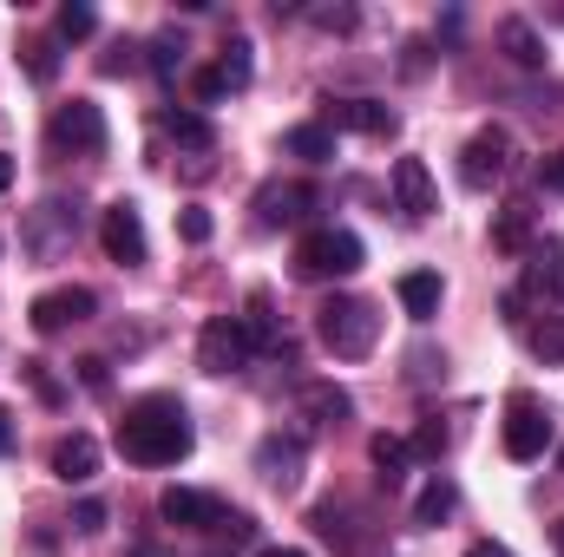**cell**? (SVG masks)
Returning <instances> with one entry per match:
<instances>
[{"mask_svg":"<svg viewBox=\"0 0 564 557\" xmlns=\"http://www.w3.org/2000/svg\"><path fill=\"white\" fill-rule=\"evenodd\" d=\"M112 446L126 452V466H177L197 446V433H191V419H184V407L171 394H144V401L126 407Z\"/></svg>","mask_w":564,"mask_h":557,"instance_id":"6da1fadb","label":"cell"},{"mask_svg":"<svg viewBox=\"0 0 564 557\" xmlns=\"http://www.w3.org/2000/svg\"><path fill=\"white\" fill-rule=\"evenodd\" d=\"M315 335H322V348H328L335 361H361V354H375V341H381V308H375L368 295H328V302L315 308Z\"/></svg>","mask_w":564,"mask_h":557,"instance_id":"7a4b0ae2","label":"cell"},{"mask_svg":"<svg viewBox=\"0 0 564 557\" xmlns=\"http://www.w3.org/2000/svg\"><path fill=\"white\" fill-rule=\"evenodd\" d=\"M361 270V237L328 223V230H308L295 243V276L302 282H335V276H355Z\"/></svg>","mask_w":564,"mask_h":557,"instance_id":"3957f363","label":"cell"},{"mask_svg":"<svg viewBox=\"0 0 564 557\" xmlns=\"http://www.w3.org/2000/svg\"><path fill=\"white\" fill-rule=\"evenodd\" d=\"M73 243H79V204L46 197L40 210H26V223H20V250H26L33 263H59Z\"/></svg>","mask_w":564,"mask_h":557,"instance_id":"277c9868","label":"cell"},{"mask_svg":"<svg viewBox=\"0 0 564 557\" xmlns=\"http://www.w3.org/2000/svg\"><path fill=\"white\" fill-rule=\"evenodd\" d=\"M106 112L93 106V99H66L53 119H46V144L59 151V157H99L106 151Z\"/></svg>","mask_w":564,"mask_h":557,"instance_id":"5b68a950","label":"cell"},{"mask_svg":"<svg viewBox=\"0 0 564 557\" xmlns=\"http://www.w3.org/2000/svg\"><path fill=\"white\" fill-rule=\"evenodd\" d=\"M250 354H257V341H250L243 315H210L204 321V335H197V368L204 374H243Z\"/></svg>","mask_w":564,"mask_h":557,"instance_id":"8992f818","label":"cell"},{"mask_svg":"<svg viewBox=\"0 0 564 557\" xmlns=\"http://www.w3.org/2000/svg\"><path fill=\"white\" fill-rule=\"evenodd\" d=\"M506 171H512V132L506 125H486V132L466 139V151H459V184L466 190H492V184H506Z\"/></svg>","mask_w":564,"mask_h":557,"instance_id":"52a82bcc","label":"cell"},{"mask_svg":"<svg viewBox=\"0 0 564 557\" xmlns=\"http://www.w3.org/2000/svg\"><path fill=\"white\" fill-rule=\"evenodd\" d=\"M93 315H99V295H93V288H46V295L26 302L33 335H66V328H79V321H93Z\"/></svg>","mask_w":564,"mask_h":557,"instance_id":"ba28073f","label":"cell"},{"mask_svg":"<svg viewBox=\"0 0 564 557\" xmlns=\"http://www.w3.org/2000/svg\"><path fill=\"white\" fill-rule=\"evenodd\" d=\"M545 446H552V419H545V407H539L532 394H512V401H506V459L532 466V459H545Z\"/></svg>","mask_w":564,"mask_h":557,"instance_id":"9c48e42d","label":"cell"},{"mask_svg":"<svg viewBox=\"0 0 564 557\" xmlns=\"http://www.w3.org/2000/svg\"><path fill=\"white\" fill-rule=\"evenodd\" d=\"M99 243H106V256H112L119 270H139L144 256H151V243H144V217H139L132 197L106 204V217H99Z\"/></svg>","mask_w":564,"mask_h":557,"instance_id":"30bf717a","label":"cell"},{"mask_svg":"<svg viewBox=\"0 0 564 557\" xmlns=\"http://www.w3.org/2000/svg\"><path fill=\"white\" fill-rule=\"evenodd\" d=\"M158 518L164 525H177V532H224V499L217 492H197V485H171L164 499H158Z\"/></svg>","mask_w":564,"mask_h":557,"instance_id":"8fae6325","label":"cell"},{"mask_svg":"<svg viewBox=\"0 0 564 557\" xmlns=\"http://www.w3.org/2000/svg\"><path fill=\"white\" fill-rule=\"evenodd\" d=\"M525 256H532V263H525V288H519V295H525V308H532V302L564 308V243H558V237H539Z\"/></svg>","mask_w":564,"mask_h":557,"instance_id":"7c38bea8","label":"cell"},{"mask_svg":"<svg viewBox=\"0 0 564 557\" xmlns=\"http://www.w3.org/2000/svg\"><path fill=\"white\" fill-rule=\"evenodd\" d=\"M322 125H328V132H361V139H394V132H401V119H394L381 99H328Z\"/></svg>","mask_w":564,"mask_h":557,"instance_id":"4fadbf2b","label":"cell"},{"mask_svg":"<svg viewBox=\"0 0 564 557\" xmlns=\"http://www.w3.org/2000/svg\"><path fill=\"white\" fill-rule=\"evenodd\" d=\"M302 459H308V439L302 433H270L257 446V472L276 485V492H295L302 485Z\"/></svg>","mask_w":564,"mask_h":557,"instance_id":"5bb4252c","label":"cell"},{"mask_svg":"<svg viewBox=\"0 0 564 557\" xmlns=\"http://www.w3.org/2000/svg\"><path fill=\"white\" fill-rule=\"evenodd\" d=\"M394 210H401L408 223H426V217L440 210V197H433V171H426V157H394Z\"/></svg>","mask_w":564,"mask_h":557,"instance_id":"9a60e30c","label":"cell"},{"mask_svg":"<svg viewBox=\"0 0 564 557\" xmlns=\"http://www.w3.org/2000/svg\"><path fill=\"white\" fill-rule=\"evenodd\" d=\"M53 479H66V485H86V479H99V439L93 433H66V439H53Z\"/></svg>","mask_w":564,"mask_h":557,"instance_id":"2e32d148","label":"cell"},{"mask_svg":"<svg viewBox=\"0 0 564 557\" xmlns=\"http://www.w3.org/2000/svg\"><path fill=\"white\" fill-rule=\"evenodd\" d=\"M308 210H315V184H270V190L257 197L263 230H276V223H302Z\"/></svg>","mask_w":564,"mask_h":557,"instance_id":"e0dca14e","label":"cell"},{"mask_svg":"<svg viewBox=\"0 0 564 557\" xmlns=\"http://www.w3.org/2000/svg\"><path fill=\"white\" fill-rule=\"evenodd\" d=\"M295 407L315 419V426H341V419L355 414V394H348V387H335V381H302Z\"/></svg>","mask_w":564,"mask_h":557,"instance_id":"ac0fdd59","label":"cell"},{"mask_svg":"<svg viewBox=\"0 0 564 557\" xmlns=\"http://www.w3.org/2000/svg\"><path fill=\"white\" fill-rule=\"evenodd\" d=\"M394 295H401L408 321H433V315H440V295H446V282L433 276V270H408V276L394 282Z\"/></svg>","mask_w":564,"mask_h":557,"instance_id":"d6986e66","label":"cell"},{"mask_svg":"<svg viewBox=\"0 0 564 557\" xmlns=\"http://www.w3.org/2000/svg\"><path fill=\"white\" fill-rule=\"evenodd\" d=\"M158 125H164V139L177 144V151H197V157H210V151H217V125H210L204 112H164Z\"/></svg>","mask_w":564,"mask_h":557,"instance_id":"ffe728a7","label":"cell"},{"mask_svg":"<svg viewBox=\"0 0 564 557\" xmlns=\"http://www.w3.org/2000/svg\"><path fill=\"white\" fill-rule=\"evenodd\" d=\"M368 459H375L381 485H401V479H408V466H414V446H408L401 433H375V439H368Z\"/></svg>","mask_w":564,"mask_h":557,"instance_id":"44dd1931","label":"cell"},{"mask_svg":"<svg viewBox=\"0 0 564 557\" xmlns=\"http://www.w3.org/2000/svg\"><path fill=\"white\" fill-rule=\"evenodd\" d=\"M453 512H459V485L446 472H433L421 485V499H414V525H446Z\"/></svg>","mask_w":564,"mask_h":557,"instance_id":"7402d4cb","label":"cell"},{"mask_svg":"<svg viewBox=\"0 0 564 557\" xmlns=\"http://www.w3.org/2000/svg\"><path fill=\"white\" fill-rule=\"evenodd\" d=\"M282 151H289V157H302V164H328V157H335V132H328L322 119L289 125V132H282Z\"/></svg>","mask_w":564,"mask_h":557,"instance_id":"603a6c76","label":"cell"},{"mask_svg":"<svg viewBox=\"0 0 564 557\" xmlns=\"http://www.w3.org/2000/svg\"><path fill=\"white\" fill-rule=\"evenodd\" d=\"M499 46L512 53V66H545V40L532 20H499Z\"/></svg>","mask_w":564,"mask_h":557,"instance_id":"cb8c5ba5","label":"cell"},{"mask_svg":"<svg viewBox=\"0 0 564 557\" xmlns=\"http://www.w3.org/2000/svg\"><path fill=\"white\" fill-rule=\"evenodd\" d=\"M519 335H525V348H532L545 368H558L564 361V315H539V321H525Z\"/></svg>","mask_w":564,"mask_h":557,"instance_id":"d4e9b609","label":"cell"},{"mask_svg":"<svg viewBox=\"0 0 564 557\" xmlns=\"http://www.w3.org/2000/svg\"><path fill=\"white\" fill-rule=\"evenodd\" d=\"M250 53H257V46H250L243 33H230V40H224V59H217V73H224V86H230V92H243V86L257 79V59H250Z\"/></svg>","mask_w":564,"mask_h":557,"instance_id":"484cf974","label":"cell"},{"mask_svg":"<svg viewBox=\"0 0 564 557\" xmlns=\"http://www.w3.org/2000/svg\"><path fill=\"white\" fill-rule=\"evenodd\" d=\"M20 66H26L33 86H53L59 79V40H26L20 46Z\"/></svg>","mask_w":564,"mask_h":557,"instance_id":"4316f807","label":"cell"},{"mask_svg":"<svg viewBox=\"0 0 564 557\" xmlns=\"http://www.w3.org/2000/svg\"><path fill=\"white\" fill-rule=\"evenodd\" d=\"M53 33H59V40H93V33H99V13H93L86 0H66V7L53 13Z\"/></svg>","mask_w":564,"mask_h":557,"instance_id":"83f0119b","label":"cell"},{"mask_svg":"<svg viewBox=\"0 0 564 557\" xmlns=\"http://www.w3.org/2000/svg\"><path fill=\"white\" fill-rule=\"evenodd\" d=\"M151 73H158V79H177V73H184V40H177V33H158V40H151Z\"/></svg>","mask_w":564,"mask_h":557,"instance_id":"f1b7e54d","label":"cell"},{"mask_svg":"<svg viewBox=\"0 0 564 557\" xmlns=\"http://www.w3.org/2000/svg\"><path fill=\"white\" fill-rule=\"evenodd\" d=\"M20 374H26V387H33V394H40L46 407H66V387H59V381L46 374V361H20Z\"/></svg>","mask_w":564,"mask_h":557,"instance_id":"f546056e","label":"cell"},{"mask_svg":"<svg viewBox=\"0 0 564 557\" xmlns=\"http://www.w3.org/2000/svg\"><path fill=\"white\" fill-rule=\"evenodd\" d=\"M308 20H315L322 33H355V26H361L355 7H308Z\"/></svg>","mask_w":564,"mask_h":557,"instance_id":"4dcf8cb0","label":"cell"},{"mask_svg":"<svg viewBox=\"0 0 564 557\" xmlns=\"http://www.w3.org/2000/svg\"><path fill=\"white\" fill-rule=\"evenodd\" d=\"M191 99H197V106H217V99H230L224 73H217V66H210V73H191Z\"/></svg>","mask_w":564,"mask_h":557,"instance_id":"1f68e13d","label":"cell"},{"mask_svg":"<svg viewBox=\"0 0 564 557\" xmlns=\"http://www.w3.org/2000/svg\"><path fill=\"white\" fill-rule=\"evenodd\" d=\"M210 230H217V223H210V210H197V204L177 217V237H184V243H210Z\"/></svg>","mask_w":564,"mask_h":557,"instance_id":"d6a6232c","label":"cell"},{"mask_svg":"<svg viewBox=\"0 0 564 557\" xmlns=\"http://www.w3.org/2000/svg\"><path fill=\"white\" fill-rule=\"evenodd\" d=\"M73 532H79V538L106 532V505H99V499H79V505H73Z\"/></svg>","mask_w":564,"mask_h":557,"instance_id":"836d02e7","label":"cell"},{"mask_svg":"<svg viewBox=\"0 0 564 557\" xmlns=\"http://www.w3.org/2000/svg\"><path fill=\"white\" fill-rule=\"evenodd\" d=\"M408 446H414L421 459H440V452H446V426H440V419H426V426L414 433V439H408Z\"/></svg>","mask_w":564,"mask_h":557,"instance_id":"e575fe53","label":"cell"},{"mask_svg":"<svg viewBox=\"0 0 564 557\" xmlns=\"http://www.w3.org/2000/svg\"><path fill=\"white\" fill-rule=\"evenodd\" d=\"M492 243H499L506 256H519V250H525V223H519V217H506V223L492 230Z\"/></svg>","mask_w":564,"mask_h":557,"instance_id":"d590c367","label":"cell"},{"mask_svg":"<svg viewBox=\"0 0 564 557\" xmlns=\"http://www.w3.org/2000/svg\"><path fill=\"white\" fill-rule=\"evenodd\" d=\"M79 381H86V394H106V387H112V374H106V361H99V354H86V361H79Z\"/></svg>","mask_w":564,"mask_h":557,"instance_id":"8d00e7d4","label":"cell"},{"mask_svg":"<svg viewBox=\"0 0 564 557\" xmlns=\"http://www.w3.org/2000/svg\"><path fill=\"white\" fill-rule=\"evenodd\" d=\"M539 184H545V190H558V197H564V144L552 151V157H545V164H539Z\"/></svg>","mask_w":564,"mask_h":557,"instance_id":"74e56055","label":"cell"},{"mask_svg":"<svg viewBox=\"0 0 564 557\" xmlns=\"http://www.w3.org/2000/svg\"><path fill=\"white\" fill-rule=\"evenodd\" d=\"M132 53H139V46H132V40H119V46L99 59V73H132Z\"/></svg>","mask_w":564,"mask_h":557,"instance_id":"f35d334b","label":"cell"},{"mask_svg":"<svg viewBox=\"0 0 564 557\" xmlns=\"http://www.w3.org/2000/svg\"><path fill=\"white\" fill-rule=\"evenodd\" d=\"M224 538H230V545H250V538H257V518L230 512V518H224Z\"/></svg>","mask_w":564,"mask_h":557,"instance_id":"ab89813d","label":"cell"},{"mask_svg":"<svg viewBox=\"0 0 564 557\" xmlns=\"http://www.w3.org/2000/svg\"><path fill=\"white\" fill-rule=\"evenodd\" d=\"M401 73H408V79H414V73H426V40H414V46H408V59H401Z\"/></svg>","mask_w":564,"mask_h":557,"instance_id":"60d3db41","label":"cell"},{"mask_svg":"<svg viewBox=\"0 0 564 557\" xmlns=\"http://www.w3.org/2000/svg\"><path fill=\"white\" fill-rule=\"evenodd\" d=\"M440 368H446L440 354H414V368H408V374H414V381H426V374H440Z\"/></svg>","mask_w":564,"mask_h":557,"instance_id":"b9f144b4","label":"cell"},{"mask_svg":"<svg viewBox=\"0 0 564 557\" xmlns=\"http://www.w3.org/2000/svg\"><path fill=\"white\" fill-rule=\"evenodd\" d=\"M466 557H512V551H506V545H492V538H479V545H473Z\"/></svg>","mask_w":564,"mask_h":557,"instance_id":"7bdbcfd3","label":"cell"},{"mask_svg":"<svg viewBox=\"0 0 564 557\" xmlns=\"http://www.w3.org/2000/svg\"><path fill=\"white\" fill-rule=\"evenodd\" d=\"M0 452H13V414L0 407Z\"/></svg>","mask_w":564,"mask_h":557,"instance_id":"ee69618b","label":"cell"},{"mask_svg":"<svg viewBox=\"0 0 564 557\" xmlns=\"http://www.w3.org/2000/svg\"><path fill=\"white\" fill-rule=\"evenodd\" d=\"M257 557H308V551H302V545H263Z\"/></svg>","mask_w":564,"mask_h":557,"instance_id":"f6af8a7d","label":"cell"},{"mask_svg":"<svg viewBox=\"0 0 564 557\" xmlns=\"http://www.w3.org/2000/svg\"><path fill=\"white\" fill-rule=\"evenodd\" d=\"M0 190H13V157L0 151Z\"/></svg>","mask_w":564,"mask_h":557,"instance_id":"bcb514c9","label":"cell"},{"mask_svg":"<svg viewBox=\"0 0 564 557\" xmlns=\"http://www.w3.org/2000/svg\"><path fill=\"white\" fill-rule=\"evenodd\" d=\"M552 545H558V557H564V518H558V525H552Z\"/></svg>","mask_w":564,"mask_h":557,"instance_id":"7dc6e473","label":"cell"},{"mask_svg":"<svg viewBox=\"0 0 564 557\" xmlns=\"http://www.w3.org/2000/svg\"><path fill=\"white\" fill-rule=\"evenodd\" d=\"M558 472H564V446H558Z\"/></svg>","mask_w":564,"mask_h":557,"instance_id":"c3c4849f","label":"cell"},{"mask_svg":"<svg viewBox=\"0 0 564 557\" xmlns=\"http://www.w3.org/2000/svg\"><path fill=\"white\" fill-rule=\"evenodd\" d=\"M217 557H224V551H217Z\"/></svg>","mask_w":564,"mask_h":557,"instance_id":"681fc988","label":"cell"}]
</instances>
